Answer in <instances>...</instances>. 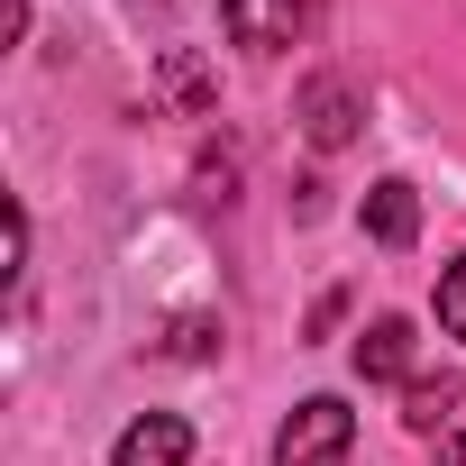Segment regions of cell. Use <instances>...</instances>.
<instances>
[{
    "instance_id": "cell-3",
    "label": "cell",
    "mask_w": 466,
    "mask_h": 466,
    "mask_svg": "<svg viewBox=\"0 0 466 466\" xmlns=\"http://www.w3.org/2000/svg\"><path fill=\"white\" fill-rule=\"evenodd\" d=\"M183 457H192V420L183 411H147V420L119 430V457L110 466H183Z\"/></svg>"
},
{
    "instance_id": "cell-7",
    "label": "cell",
    "mask_w": 466,
    "mask_h": 466,
    "mask_svg": "<svg viewBox=\"0 0 466 466\" xmlns=\"http://www.w3.org/2000/svg\"><path fill=\"white\" fill-rule=\"evenodd\" d=\"M457 411V375H411V393H402V420L411 430H439Z\"/></svg>"
},
{
    "instance_id": "cell-9",
    "label": "cell",
    "mask_w": 466,
    "mask_h": 466,
    "mask_svg": "<svg viewBox=\"0 0 466 466\" xmlns=\"http://www.w3.org/2000/svg\"><path fill=\"white\" fill-rule=\"evenodd\" d=\"M439 329H448V339H466V257L439 275Z\"/></svg>"
},
{
    "instance_id": "cell-2",
    "label": "cell",
    "mask_w": 466,
    "mask_h": 466,
    "mask_svg": "<svg viewBox=\"0 0 466 466\" xmlns=\"http://www.w3.org/2000/svg\"><path fill=\"white\" fill-rule=\"evenodd\" d=\"M219 28L238 46H257V56H275V46L302 37V0H219Z\"/></svg>"
},
{
    "instance_id": "cell-1",
    "label": "cell",
    "mask_w": 466,
    "mask_h": 466,
    "mask_svg": "<svg viewBox=\"0 0 466 466\" xmlns=\"http://www.w3.org/2000/svg\"><path fill=\"white\" fill-rule=\"evenodd\" d=\"M348 439H357V411H348L339 393H311V402L284 420L275 466H339V457H348Z\"/></svg>"
},
{
    "instance_id": "cell-8",
    "label": "cell",
    "mask_w": 466,
    "mask_h": 466,
    "mask_svg": "<svg viewBox=\"0 0 466 466\" xmlns=\"http://www.w3.org/2000/svg\"><path fill=\"white\" fill-rule=\"evenodd\" d=\"M165 83H174V101H183V110H210V74H201L192 56H165Z\"/></svg>"
},
{
    "instance_id": "cell-4",
    "label": "cell",
    "mask_w": 466,
    "mask_h": 466,
    "mask_svg": "<svg viewBox=\"0 0 466 466\" xmlns=\"http://www.w3.org/2000/svg\"><path fill=\"white\" fill-rule=\"evenodd\" d=\"M302 137H311V147H320V156H329V147H348V137H357V92H348V83H339V74H320V83H311V92H302Z\"/></svg>"
},
{
    "instance_id": "cell-5",
    "label": "cell",
    "mask_w": 466,
    "mask_h": 466,
    "mask_svg": "<svg viewBox=\"0 0 466 466\" xmlns=\"http://www.w3.org/2000/svg\"><path fill=\"white\" fill-rule=\"evenodd\" d=\"M366 238H375V248H393V257L420 238V192H411V183H393V174H384V183L366 192Z\"/></svg>"
},
{
    "instance_id": "cell-6",
    "label": "cell",
    "mask_w": 466,
    "mask_h": 466,
    "mask_svg": "<svg viewBox=\"0 0 466 466\" xmlns=\"http://www.w3.org/2000/svg\"><path fill=\"white\" fill-rule=\"evenodd\" d=\"M357 375H366V384H402V375H411V320H375V329L357 339Z\"/></svg>"
},
{
    "instance_id": "cell-10",
    "label": "cell",
    "mask_w": 466,
    "mask_h": 466,
    "mask_svg": "<svg viewBox=\"0 0 466 466\" xmlns=\"http://www.w3.org/2000/svg\"><path fill=\"white\" fill-rule=\"evenodd\" d=\"M210 348H219L210 320H174V357H210Z\"/></svg>"
}]
</instances>
